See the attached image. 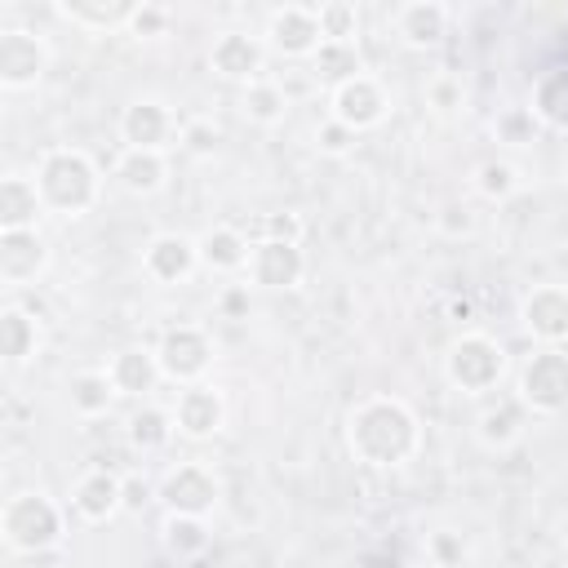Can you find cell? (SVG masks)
Wrapping results in <instances>:
<instances>
[{"label":"cell","mask_w":568,"mask_h":568,"mask_svg":"<svg viewBox=\"0 0 568 568\" xmlns=\"http://www.w3.org/2000/svg\"><path fill=\"white\" fill-rule=\"evenodd\" d=\"M169 413H173L178 435H186V439H213V435L226 426V399H222V390L209 386V382L182 386V390H178V404H173Z\"/></svg>","instance_id":"obj_16"},{"label":"cell","mask_w":568,"mask_h":568,"mask_svg":"<svg viewBox=\"0 0 568 568\" xmlns=\"http://www.w3.org/2000/svg\"><path fill=\"white\" fill-rule=\"evenodd\" d=\"M155 359H160L164 382L195 386V382H204V373L213 368L217 346H213L209 328H200V324H173V328L160 333V342H155Z\"/></svg>","instance_id":"obj_6"},{"label":"cell","mask_w":568,"mask_h":568,"mask_svg":"<svg viewBox=\"0 0 568 568\" xmlns=\"http://www.w3.org/2000/svg\"><path fill=\"white\" fill-rule=\"evenodd\" d=\"M67 399H71V413H80V417H106L111 404L120 399V390L106 368H80L67 377Z\"/></svg>","instance_id":"obj_27"},{"label":"cell","mask_w":568,"mask_h":568,"mask_svg":"<svg viewBox=\"0 0 568 568\" xmlns=\"http://www.w3.org/2000/svg\"><path fill=\"white\" fill-rule=\"evenodd\" d=\"M515 399L537 417L568 413V351L564 346H537L515 377Z\"/></svg>","instance_id":"obj_5"},{"label":"cell","mask_w":568,"mask_h":568,"mask_svg":"<svg viewBox=\"0 0 568 568\" xmlns=\"http://www.w3.org/2000/svg\"><path fill=\"white\" fill-rule=\"evenodd\" d=\"M178 138H182V124L169 111V102H160V98H133L120 111V142L129 151H160L164 155Z\"/></svg>","instance_id":"obj_10"},{"label":"cell","mask_w":568,"mask_h":568,"mask_svg":"<svg viewBox=\"0 0 568 568\" xmlns=\"http://www.w3.org/2000/svg\"><path fill=\"white\" fill-rule=\"evenodd\" d=\"M248 257H253V244L244 240L240 226H209L200 235V266L217 271V275H235V271H248Z\"/></svg>","instance_id":"obj_23"},{"label":"cell","mask_w":568,"mask_h":568,"mask_svg":"<svg viewBox=\"0 0 568 568\" xmlns=\"http://www.w3.org/2000/svg\"><path fill=\"white\" fill-rule=\"evenodd\" d=\"M240 111H244V120L248 124H257V129H275L284 115H288V93H284V84H275V80H253L248 89H240Z\"/></svg>","instance_id":"obj_28"},{"label":"cell","mask_w":568,"mask_h":568,"mask_svg":"<svg viewBox=\"0 0 568 568\" xmlns=\"http://www.w3.org/2000/svg\"><path fill=\"white\" fill-rule=\"evenodd\" d=\"M524 417H528V408H524L515 395H506V399L488 404V408L475 417V439H479L484 448L501 453V448H510V444L524 435Z\"/></svg>","instance_id":"obj_25"},{"label":"cell","mask_w":568,"mask_h":568,"mask_svg":"<svg viewBox=\"0 0 568 568\" xmlns=\"http://www.w3.org/2000/svg\"><path fill=\"white\" fill-rule=\"evenodd\" d=\"M155 497L164 501L169 515H195L209 519L222 501V479L213 475V466L204 462H178L164 470V479L155 484Z\"/></svg>","instance_id":"obj_7"},{"label":"cell","mask_w":568,"mask_h":568,"mask_svg":"<svg viewBox=\"0 0 568 568\" xmlns=\"http://www.w3.org/2000/svg\"><path fill=\"white\" fill-rule=\"evenodd\" d=\"M160 541H164V550H169L173 559H195V555L209 550L213 537H209V524L195 519V515H164Z\"/></svg>","instance_id":"obj_30"},{"label":"cell","mask_w":568,"mask_h":568,"mask_svg":"<svg viewBox=\"0 0 568 568\" xmlns=\"http://www.w3.org/2000/svg\"><path fill=\"white\" fill-rule=\"evenodd\" d=\"M49 240L40 231H0V280L9 288L31 284L49 271Z\"/></svg>","instance_id":"obj_17"},{"label":"cell","mask_w":568,"mask_h":568,"mask_svg":"<svg viewBox=\"0 0 568 568\" xmlns=\"http://www.w3.org/2000/svg\"><path fill=\"white\" fill-rule=\"evenodd\" d=\"M462 80L457 75H435L430 84H426V102L439 111V115H448V111H457L462 106Z\"/></svg>","instance_id":"obj_37"},{"label":"cell","mask_w":568,"mask_h":568,"mask_svg":"<svg viewBox=\"0 0 568 568\" xmlns=\"http://www.w3.org/2000/svg\"><path fill=\"white\" fill-rule=\"evenodd\" d=\"M386 115H390V93L368 71H359V75H351V80H342V84L328 89V120L346 124L351 133H368Z\"/></svg>","instance_id":"obj_8"},{"label":"cell","mask_w":568,"mask_h":568,"mask_svg":"<svg viewBox=\"0 0 568 568\" xmlns=\"http://www.w3.org/2000/svg\"><path fill=\"white\" fill-rule=\"evenodd\" d=\"M222 306H226V311H240V306H244V293H240V288H226Z\"/></svg>","instance_id":"obj_44"},{"label":"cell","mask_w":568,"mask_h":568,"mask_svg":"<svg viewBox=\"0 0 568 568\" xmlns=\"http://www.w3.org/2000/svg\"><path fill=\"white\" fill-rule=\"evenodd\" d=\"M71 510L84 519V524H106L111 515L124 510V479L93 466L84 470L75 484H71Z\"/></svg>","instance_id":"obj_18"},{"label":"cell","mask_w":568,"mask_h":568,"mask_svg":"<svg viewBox=\"0 0 568 568\" xmlns=\"http://www.w3.org/2000/svg\"><path fill=\"white\" fill-rule=\"evenodd\" d=\"M58 13L80 31L111 36V31H129V22L138 13V0H62Z\"/></svg>","instance_id":"obj_20"},{"label":"cell","mask_w":568,"mask_h":568,"mask_svg":"<svg viewBox=\"0 0 568 568\" xmlns=\"http://www.w3.org/2000/svg\"><path fill=\"white\" fill-rule=\"evenodd\" d=\"M146 501H151V488L142 479H124V510H138Z\"/></svg>","instance_id":"obj_42"},{"label":"cell","mask_w":568,"mask_h":568,"mask_svg":"<svg viewBox=\"0 0 568 568\" xmlns=\"http://www.w3.org/2000/svg\"><path fill=\"white\" fill-rule=\"evenodd\" d=\"M44 217L40 191L31 173H4L0 178V231H36Z\"/></svg>","instance_id":"obj_21"},{"label":"cell","mask_w":568,"mask_h":568,"mask_svg":"<svg viewBox=\"0 0 568 568\" xmlns=\"http://www.w3.org/2000/svg\"><path fill=\"white\" fill-rule=\"evenodd\" d=\"M315 13H320L324 40L355 44V36H359V9H355L351 0H324V4H315Z\"/></svg>","instance_id":"obj_34"},{"label":"cell","mask_w":568,"mask_h":568,"mask_svg":"<svg viewBox=\"0 0 568 568\" xmlns=\"http://www.w3.org/2000/svg\"><path fill=\"white\" fill-rule=\"evenodd\" d=\"M169 22H173V13L164 9V4H138V13H133V22H129V36H138V40H160L164 31H169Z\"/></svg>","instance_id":"obj_35"},{"label":"cell","mask_w":568,"mask_h":568,"mask_svg":"<svg viewBox=\"0 0 568 568\" xmlns=\"http://www.w3.org/2000/svg\"><path fill=\"white\" fill-rule=\"evenodd\" d=\"M519 324L541 346L568 342V284H532L519 297Z\"/></svg>","instance_id":"obj_13"},{"label":"cell","mask_w":568,"mask_h":568,"mask_svg":"<svg viewBox=\"0 0 568 568\" xmlns=\"http://www.w3.org/2000/svg\"><path fill=\"white\" fill-rule=\"evenodd\" d=\"M106 373H111L115 390H120V395H129V399L151 395V390H155V382L164 377V373H160V359H155V351H151V346H124V351H115V355L106 359Z\"/></svg>","instance_id":"obj_22"},{"label":"cell","mask_w":568,"mask_h":568,"mask_svg":"<svg viewBox=\"0 0 568 568\" xmlns=\"http://www.w3.org/2000/svg\"><path fill=\"white\" fill-rule=\"evenodd\" d=\"M31 178L44 213L53 217H84L102 195V169L84 146H49Z\"/></svg>","instance_id":"obj_2"},{"label":"cell","mask_w":568,"mask_h":568,"mask_svg":"<svg viewBox=\"0 0 568 568\" xmlns=\"http://www.w3.org/2000/svg\"><path fill=\"white\" fill-rule=\"evenodd\" d=\"M262 231H266V240H293V244H302V217L297 213H271L266 222H262Z\"/></svg>","instance_id":"obj_40"},{"label":"cell","mask_w":568,"mask_h":568,"mask_svg":"<svg viewBox=\"0 0 568 568\" xmlns=\"http://www.w3.org/2000/svg\"><path fill=\"white\" fill-rule=\"evenodd\" d=\"M444 377L462 395H488L506 377V351L488 333H462L444 351Z\"/></svg>","instance_id":"obj_4"},{"label":"cell","mask_w":568,"mask_h":568,"mask_svg":"<svg viewBox=\"0 0 568 568\" xmlns=\"http://www.w3.org/2000/svg\"><path fill=\"white\" fill-rule=\"evenodd\" d=\"M311 67H315V75L328 80V84H342V80H351V75L364 71V67H359V49H355V44H337V40H324L320 53L311 58Z\"/></svg>","instance_id":"obj_32"},{"label":"cell","mask_w":568,"mask_h":568,"mask_svg":"<svg viewBox=\"0 0 568 568\" xmlns=\"http://www.w3.org/2000/svg\"><path fill=\"white\" fill-rule=\"evenodd\" d=\"M355 138H359V133H351L346 124L324 120V124L315 129V151H320V155H346V151L355 146Z\"/></svg>","instance_id":"obj_38"},{"label":"cell","mask_w":568,"mask_h":568,"mask_svg":"<svg viewBox=\"0 0 568 568\" xmlns=\"http://www.w3.org/2000/svg\"><path fill=\"white\" fill-rule=\"evenodd\" d=\"M564 182H568V160H564Z\"/></svg>","instance_id":"obj_45"},{"label":"cell","mask_w":568,"mask_h":568,"mask_svg":"<svg viewBox=\"0 0 568 568\" xmlns=\"http://www.w3.org/2000/svg\"><path fill=\"white\" fill-rule=\"evenodd\" d=\"M195 266H200V240H191L182 231H160L142 248V275L151 284H164V288L186 284L195 275Z\"/></svg>","instance_id":"obj_14"},{"label":"cell","mask_w":568,"mask_h":568,"mask_svg":"<svg viewBox=\"0 0 568 568\" xmlns=\"http://www.w3.org/2000/svg\"><path fill=\"white\" fill-rule=\"evenodd\" d=\"M173 413L169 408H155V404H142L133 417H129V426H124V435H129V444L138 448V453H160L169 439H173Z\"/></svg>","instance_id":"obj_31"},{"label":"cell","mask_w":568,"mask_h":568,"mask_svg":"<svg viewBox=\"0 0 568 568\" xmlns=\"http://www.w3.org/2000/svg\"><path fill=\"white\" fill-rule=\"evenodd\" d=\"M430 546H435V555H439L444 564H457V559H462V546H457L448 532H435V541H430Z\"/></svg>","instance_id":"obj_43"},{"label":"cell","mask_w":568,"mask_h":568,"mask_svg":"<svg viewBox=\"0 0 568 568\" xmlns=\"http://www.w3.org/2000/svg\"><path fill=\"white\" fill-rule=\"evenodd\" d=\"M0 537L13 555H44L67 537V510L40 488L13 493L0 510Z\"/></svg>","instance_id":"obj_3"},{"label":"cell","mask_w":568,"mask_h":568,"mask_svg":"<svg viewBox=\"0 0 568 568\" xmlns=\"http://www.w3.org/2000/svg\"><path fill=\"white\" fill-rule=\"evenodd\" d=\"M53 53L44 44V36L27 31V27H4L0 31V89L4 93H27L44 80Z\"/></svg>","instance_id":"obj_9"},{"label":"cell","mask_w":568,"mask_h":568,"mask_svg":"<svg viewBox=\"0 0 568 568\" xmlns=\"http://www.w3.org/2000/svg\"><path fill=\"white\" fill-rule=\"evenodd\" d=\"M524 129H532V111H524V106H515V111H506V115L497 120V133H506L510 142H519Z\"/></svg>","instance_id":"obj_41"},{"label":"cell","mask_w":568,"mask_h":568,"mask_svg":"<svg viewBox=\"0 0 568 568\" xmlns=\"http://www.w3.org/2000/svg\"><path fill=\"white\" fill-rule=\"evenodd\" d=\"M44 333H40V320L27 311V306H4L0 311V355L4 364H27L36 351H40Z\"/></svg>","instance_id":"obj_26"},{"label":"cell","mask_w":568,"mask_h":568,"mask_svg":"<svg viewBox=\"0 0 568 568\" xmlns=\"http://www.w3.org/2000/svg\"><path fill=\"white\" fill-rule=\"evenodd\" d=\"M266 67V40L248 36V31H217L209 44V71L222 75L226 84L248 89L253 80H262Z\"/></svg>","instance_id":"obj_12"},{"label":"cell","mask_w":568,"mask_h":568,"mask_svg":"<svg viewBox=\"0 0 568 568\" xmlns=\"http://www.w3.org/2000/svg\"><path fill=\"white\" fill-rule=\"evenodd\" d=\"M324 44L315 4H280L266 18V49L280 58H315Z\"/></svg>","instance_id":"obj_11"},{"label":"cell","mask_w":568,"mask_h":568,"mask_svg":"<svg viewBox=\"0 0 568 568\" xmlns=\"http://www.w3.org/2000/svg\"><path fill=\"white\" fill-rule=\"evenodd\" d=\"M178 142H182L191 155H213V151H217V142H222V133H217V124H213V120H186Z\"/></svg>","instance_id":"obj_36"},{"label":"cell","mask_w":568,"mask_h":568,"mask_svg":"<svg viewBox=\"0 0 568 568\" xmlns=\"http://www.w3.org/2000/svg\"><path fill=\"white\" fill-rule=\"evenodd\" d=\"M306 275V253L302 244L293 240H257L253 244V257H248V280L257 288H271V293H284V288H297Z\"/></svg>","instance_id":"obj_15"},{"label":"cell","mask_w":568,"mask_h":568,"mask_svg":"<svg viewBox=\"0 0 568 568\" xmlns=\"http://www.w3.org/2000/svg\"><path fill=\"white\" fill-rule=\"evenodd\" d=\"M435 226H439L448 240H462V235L475 231V213H470L466 204H444V209L435 213Z\"/></svg>","instance_id":"obj_39"},{"label":"cell","mask_w":568,"mask_h":568,"mask_svg":"<svg viewBox=\"0 0 568 568\" xmlns=\"http://www.w3.org/2000/svg\"><path fill=\"white\" fill-rule=\"evenodd\" d=\"M390 22H395L399 44H408V49H435L448 36V4H439V0H413V4H399Z\"/></svg>","instance_id":"obj_19"},{"label":"cell","mask_w":568,"mask_h":568,"mask_svg":"<svg viewBox=\"0 0 568 568\" xmlns=\"http://www.w3.org/2000/svg\"><path fill=\"white\" fill-rule=\"evenodd\" d=\"M470 182H475V191H479L484 200L501 204V200H510V195L519 191V169H515L510 160H484Z\"/></svg>","instance_id":"obj_33"},{"label":"cell","mask_w":568,"mask_h":568,"mask_svg":"<svg viewBox=\"0 0 568 568\" xmlns=\"http://www.w3.org/2000/svg\"><path fill=\"white\" fill-rule=\"evenodd\" d=\"M541 124L568 133V67H555L546 71L537 84H532V106H528Z\"/></svg>","instance_id":"obj_29"},{"label":"cell","mask_w":568,"mask_h":568,"mask_svg":"<svg viewBox=\"0 0 568 568\" xmlns=\"http://www.w3.org/2000/svg\"><path fill=\"white\" fill-rule=\"evenodd\" d=\"M115 182L129 191V195H155V191H164V182H169V160L160 155V151H120V160H115Z\"/></svg>","instance_id":"obj_24"},{"label":"cell","mask_w":568,"mask_h":568,"mask_svg":"<svg viewBox=\"0 0 568 568\" xmlns=\"http://www.w3.org/2000/svg\"><path fill=\"white\" fill-rule=\"evenodd\" d=\"M346 448L359 466L399 470L422 448V422L399 395H364L346 413Z\"/></svg>","instance_id":"obj_1"}]
</instances>
